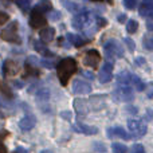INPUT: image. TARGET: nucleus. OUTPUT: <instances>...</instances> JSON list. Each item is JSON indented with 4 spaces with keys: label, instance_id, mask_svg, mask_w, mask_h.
<instances>
[{
    "label": "nucleus",
    "instance_id": "21",
    "mask_svg": "<svg viewBox=\"0 0 153 153\" xmlns=\"http://www.w3.org/2000/svg\"><path fill=\"white\" fill-rule=\"evenodd\" d=\"M111 149H113L114 153H126L128 152L126 145H124V144H121V143H114L113 145H111Z\"/></svg>",
    "mask_w": 153,
    "mask_h": 153
},
{
    "label": "nucleus",
    "instance_id": "14",
    "mask_svg": "<svg viewBox=\"0 0 153 153\" xmlns=\"http://www.w3.org/2000/svg\"><path fill=\"white\" fill-rule=\"evenodd\" d=\"M66 39H67V42H69L70 45L75 46V47H81V46L86 45L87 42H90V40H85L82 36H79V35H75V34H71V32L66 34Z\"/></svg>",
    "mask_w": 153,
    "mask_h": 153
},
{
    "label": "nucleus",
    "instance_id": "4",
    "mask_svg": "<svg viewBox=\"0 0 153 153\" xmlns=\"http://www.w3.org/2000/svg\"><path fill=\"white\" fill-rule=\"evenodd\" d=\"M46 23H47V19H46L45 13L35 7L30 15V26L32 28H40V27H45Z\"/></svg>",
    "mask_w": 153,
    "mask_h": 153
},
{
    "label": "nucleus",
    "instance_id": "40",
    "mask_svg": "<svg viewBox=\"0 0 153 153\" xmlns=\"http://www.w3.org/2000/svg\"><path fill=\"white\" fill-rule=\"evenodd\" d=\"M148 31H152V22H151V19L148 20Z\"/></svg>",
    "mask_w": 153,
    "mask_h": 153
},
{
    "label": "nucleus",
    "instance_id": "36",
    "mask_svg": "<svg viewBox=\"0 0 153 153\" xmlns=\"http://www.w3.org/2000/svg\"><path fill=\"white\" fill-rule=\"evenodd\" d=\"M117 20H118L120 23H125V20H126V15H125V13H121V15H118Z\"/></svg>",
    "mask_w": 153,
    "mask_h": 153
},
{
    "label": "nucleus",
    "instance_id": "37",
    "mask_svg": "<svg viewBox=\"0 0 153 153\" xmlns=\"http://www.w3.org/2000/svg\"><path fill=\"white\" fill-rule=\"evenodd\" d=\"M62 117H63V118H67V120H70L71 118V113H70V111H62Z\"/></svg>",
    "mask_w": 153,
    "mask_h": 153
},
{
    "label": "nucleus",
    "instance_id": "20",
    "mask_svg": "<svg viewBox=\"0 0 153 153\" xmlns=\"http://www.w3.org/2000/svg\"><path fill=\"white\" fill-rule=\"evenodd\" d=\"M137 30H138V23L136 20H133V19H130L126 23V31L129 32V34H134Z\"/></svg>",
    "mask_w": 153,
    "mask_h": 153
},
{
    "label": "nucleus",
    "instance_id": "41",
    "mask_svg": "<svg viewBox=\"0 0 153 153\" xmlns=\"http://www.w3.org/2000/svg\"><path fill=\"white\" fill-rule=\"evenodd\" d=\"M0 153H5V149L4 148H0Z\"/></svg>",
    "mask_w": 153,
    "mask_h": 153
},
{
    "label": "nucleus",
    "instance_id": "23",
    "mask_svg": "<svg viewBox=\"0 0 153 153\" xmlns=\"http://www.w3.org/2000/svg\"><path fill=\"white\" fill-rule=\"evenodd\" d=\"M38 10H40L43 12V11H51V8H53V4H51L48 0H42V1L39 3V4L36 5Z\"/></svg>",
    "mask_w": 153,
    "mask_h": 153
},
{
    "label": "nucleus",
    "instance_id": "1",
    "mask_svg": "<svg viewBox=\"0 0 153 153\" xmlns=\"http://www.w3.org/2000/svg\"><path fill=\"white\" fill-rule=\"evenodd\" d=\"M76 69H78L76 62L73 58H65L59 62L56 66V73H58V78L62 86H66L71 75L76 71Z\"/></svg>",
    "mask_w": 153,
    "mask_h": 153
},
{
    "label": "nucleus",
    "instance_id": "10",
    "mask_svg": "<svg viewBox=\"0 0 153 153\" xmlns=\"http://www.w3.org/2000/svg\"><path fill=\"white\" fill-rule=\"evenodd\" d=\"M108 137H110V138L118 137V138H124V140H130V137H132V136H130L129 133L124 129V128L114 126V128H109V129H108Z\"/></svg>",
    "mask_w": 153,
    "mask_h": 153
},
{
    "label": "nucleus",
    "instance_id": "31",
    "mask_svg": "<svg viewBox=\"0 0 153 153\" xmlns=\"http://www.w3.org/2000/svg\"><path fill=\"white\" fill-rule=\"evenodd\" d=\"M61 18H62V13L59 12V11H51V13H50V19H51V20L56 22V20H59Z\"/></svg>",
    "mask_w": 153,
    "mask_h": 153
},
{
    "label": "nucleus",
    "instance_id": "35",
    "mask_svg": "<svg viewBox=\"0 0 153 153\" xmlns=\"http://www.w3.org/2000/svg\"><path fill=\"white\" fill-rule=\"evenodd\" d=\"M105 24H106V22L103 20V18H97V27L101 28V27H103Z\"/></svg>",
    "mask_w": 153,
    "mask_h": 153
},
{
    "label": "nucleus",
    "instance_id": "27",
    "mask_svg": "<svg viewBox=\"0 0 153 153\" xmlns=\"http://www.w3.org/2000/svg\"><path fill=\"white\" fill-rule=\"evenodd\" d=\"M34 48L36 51H39V53H43V51L46 50L45 45H43V42H40V40H34Z\"/></svg>",
    "mask_w": 153,
    "mask_h": 153
},
{
    "label": "nucleus",
    "instance_id": "30",
    "mask_svg": "<svg viewBox=\"0 0 153 153\" xmlns=\"http://www.w3.org/2000/svg\"><path fill=\"white\" fill-rule=\"evenodd\" d=\"M144 46H145L148 50H152L153 46H152V38L149 36V35H145L144 36Z\"/></svg>",
    "mask_w": 153,
    "mask_h": 153
},
{
    "label": "nucleus",
    "instance_id": "33",
    "mask_svg": "<svg viewBox=\"0 0 153 153\" xmlns=\"http://www.w3.org/2000/svg\"><path fill=\"white\" fill-rule=\"evenodd\" d=\"M133 152L134 153H145V149H144V146L141 145V144H136V145L133 146Z\"/></svg>",
    "mask_w": 153,
    "mask_h": 153
},
{
    "label": "nucleus",
    "instance_id": "19",
    "mask_svg": "<svg viewBox=\"0 0 153 153\" xmlns=\"http://www.w3.org/2000/svg\"><path fill=\"white\" fill-rule=\"evenodd\" d=\"M35 97L39 101H47L50 98V90L46 89V87H40L39 90L35 91Z\"/></svg>",
    "mask_w": 153,
    "mask_h": 153
},
{
    "label": "nucleus",
    "instance_id": "24",
    "mask_svg": "<svg viewBox=\"0 0 153 153\" xmlns=\"http://www.w3.org/2000/svg\"><path fill=\"white\" fill-rule=\"evenodd\" d=\"M65 5H66V7L69 8L70 12H74L75 15H76L78 12H81V11H82V10H81V7H79L78 4H75V3H71V1H65Z\"/></svg>",
    "mask_w": 153,
    "mask_h": 153
},
{
    "label": "nucleus",
    "instance_id": "32",
    "mask_svg": "<svg viewBox=\"0 0 153 153\" xmlns=\"http://www.w3.org/2000/svg\"><path fill=\"white\" fill-rule=\"evenodd\" d=\"M8 19H10V16H8V13L3 12V11H0V26L4 23H7Z\"/></svg>",
    "mask_w": 153,
    "mask_h": 153
},
{
    "label": "nucleus",
    "instance_id": "34",
    "mask_svg": "<svg viewBox=\"0 0 153 153\" xmlns=\"http://www.w3.org/2000/svg\"><path fill=\"white\" fill-rule=\"evenodd\" d=\"M136 65H137V66H144V65H145V59L141 58V56L136 58Z\"/></svg>",
    "mask_w": 153,
    "mask_h": 153
},
{
    "label": "nucleus",
    "instance_id": "17",
    "mask_svg": "<svg viewBox=\"0 0 153 153\" xmlns=\"http://www.w3.org/2000/svg\"><path fill=\"white\" fill-rule=\"evenodd\" d=\"M74 129L78 130V132H81V133H83V134H97L98 133V129L95 126L85 125V124H81V122L76 124V126H74Z\"/></svg>",
    "mask_w": 153,
    "mask_h": 153
},
{
    "label": "nucleus",
    "instance_id": "38",
    "mask_svg": "<svg viewBox=\"0 0 153 153\" xmlns=\"http://www.w3.org/2000/svg\"><path fill=\"white\" fill-rule=\"evenodd\" d=\"M15 153H30L27 149H24V148H22V146H19V148H16L15 149Z\"/></svg>",
    "mask_w": 153,
    "mask_h": 153
},
{
    "label": "nucleus",
    "instance_id": "39",
    "mask_svg": "<svg viewBox=\"0 0 153 153\" xmlns=\"http://www.w3.org/2000/svg\"><path fill=\"white\" fill-rule=\"evenodd\" d=\"M82 74H83L85 76H87V78L93 79V75H91V74H90V73H85V71H82Z\"/></svg>",
    "mask_w": 153,
    "mask_h": 153
},
{
    "label": "nucleus",
    "instance_id": "12",
    "mask_svg": "<svg viewBox=\"0 0 153 153\" xmlns=\"http://www.w3.org/2000/svg\"><path fill=\"white\" fill-rule=\"evenodd\" d=\"M138 13L143 18H151L153 13V0H143V3L140 4Z\"/></svg>",
    "mask_w": 153,
    "mask_h": 153
},
{
    "label": "nucleus",
    "instance_id": "13",
    "mask_svg": "<svg viewBox=\"0 0 153 153\" xmlns=\"http://www.w3.org/2000/svg\"><path fill=\"white\" fill-rule=\"evenodd\" d=\"M40 36V42L43 43H50L54 40V36H55V30L53 27H45L43 30H40L39 32Z\"/></svg>",
    "mask_w": 153,
    "mask_h": 153
},
{
    "label": "nucleus",
    "instance_id": "26",
    "mask_svg": "<svg viewBox=\"0 0 153 153\" xmlns=\"http://www.w3.org/2000/svg\"><path fill=\"white\" fill-rule=\"evenodd\" d=\"M27 63H28L30 66L35 67L39 65V58H36V56H34V55H30L28 58H27Z\"/></svg>",
    "mask_w": 153,
    "mask_h": 153
},
{
    "label": "nucleus",
    "instance_id": "11",
    "mask_svg": "<svg viewBox=\"0 0 153 153\" xmlns=\"http://www.w3.org/2000/svg\"><path fill=\"white\" fill-rule=\"evenodd\" d=\"M35 124H36V118L32 114H27L19 121V128L22 130H24V132H28L35 126Z\"/></svg>",
    "mask_w": 153,
    "mask_h": 153
},
{
    "label": "nucleus",
    "instance_id": "9",
    "mask_svg": "<svg viewBox=\"0 0 153 153\" xmlns=\"http://www.w3.org/2000/svg\"><path fill=\"white\" fill-rule=\"evenodd\" d=\"M73 93L74 94H90L91 93V85L86 81H76L73 83Z\"/></svg>",
    "mask_w": 153,
    "mask_h": 153
},
{
    "label": "nucleus",
    "instance_id": "22",
    "mask_svg": "<svg viewBox=\"0 0 153 153\" xmlns=\"http://www.w3.org/2000/svg\"><path fill=\"white\" fill-rule=\"evenodd\" d=\"M31 1L32 0H16V4L19 5V8H20L22 11L27 12V11L30 10V7H31Z\"/></svg>",
    "mask_w": 153,
    "mask_h": 153
},
{
    "label": "nucleus",
    "instance_id": "25",
    "mask_svg": "<svg viewBox=\"0 0 153 153\" xmlns=\"http://www.w3.org/2000/svg\"><path fill=\"white\" fill-rule=\"evenodd\" d=\"M124 5L128 10H134L137 5V0H124Z\"/></svg>",
    "mask_w": 153,
    "mask_h": 153
},
{
    "label": "nucleus",
    "instance_id": "15",
    "mask_svg": "<svg viewBox=\"0 0 153 153\" xmlns=\"http://www.w3.org/2000/svg\"><path fill=\"white\" fill-rule=\"evenodd\" d=\"M19 71V66L12 61H5L3 65V73L4 75H15Z\"/></svg>",
    "mask_w": 153,
    "mask_h": 153
},
{
    "label": "nucleus",
    "instance_id": "2",
    "mask_svg": "<svg viewBox=\"0 0 153 153\" xmlns=\"http://www.w3.org/2000/svg\"><path fill=\"white\" fill-rule=\"evenodd\" d=\"M103 51H105L106 62H109V63H113L116 58H122L124 56V48L114 39H110L108 43H105Z\"/></svg>",
    "mask_w": 153,
    "mask_h": 153
},
{
    "label": "nucleus",
    "instance_id": "6",
    "mask_svg": "<svg viewBox=\"0 0 153 153\" xmlns=\"http://www.w3.org/2000/svg\"><path fill=\"white\" fill-rule=\"evenodd\" d=\"M113 97L118 101H124V102H130L133 101L134 95H133V90L130 86H120L117 90H114Z\"/></svg>",
    "mask_w": 153,
    "mask_h": 153
},
{
    "label": "nucleus",
    "instance_id": "3",
    "mask_svg": "<svg viewBox=\"0 0 153 153\" xmlns=\"http://www.w3.org/2000/svg\"><path fill=\"white\" fill-rule=\"evenodd\" d=\"M0 36H1V39L5 40V42L20 43V36H19V34H18V23H16V22L10 23L5 28L1 30Z\"/></svg>",
    "mask_w": 153,
    "mask_h": 153
},
{
    "label": "nucleus",
    "instance_id": "18",
    "mask_svg": "<svg viewBox=\"0 0 153 153\" xmlns=\"http://www.w3.org/2000/svg\"><path fill=\"white\" fill-rule=\"evenodd\" d=\"M74 106L78 111L79 116H85V114L89 111V106H87V100H75L74 101Z\"/></svg>",
    "mask_w": 153,
    "mask_h": 153
},
{
    "label": "nucleus",
    "instance_id": "8",
    "mask_svg": "<svg viewBox=\"0 0 153 153\" xmlns=\"http://www.w3.org/2000/svg\"><path fill=\"white\" fill-rule=\"evenodd\" d=\"M111 75H113V63L105 62L98 73V79L101 83H108V82H110Z\"/></svg>",
    "mask_w": 153,
    "mask_h": 153
},
{
    "label": "nucleus",
    "instance_id": "7",
    "mask_svg": "<svg viewBox=\"0 0 153 153\" xmlns=\"http://www.w3.org/2000/svg\"><path fill=\"white\" fill-rule=\"evenodd\" d=\"M100 61H101V56L97 50H89V51H86L83 55L85 66H89V67H91V69H97L98 65H100Z\"/></svg>",
    "mask_w": 153,
    "mask_h": 153
},
{
    "label": "nucleus",
    "instance_id": "5",
    "mask_svg": "<svg viewBox=\"0 0 153 153\" xmlns=\"http://www.w3.org/2000/svg\"><path fill=\"white\" fill-rule=\"evenodd\" d=\"M128 126H129V130L132 132V136H134V137H141V136L146 134V132H148L146 125L140 120H129Z\"/></svg>",
    "mask_w": 153,
    "mask_h": 153
},
{
    "label": "nucleus",
    "instance_id": "42",
    "mask_svg": "<svg viewBox=\"0 0 153 153\" xmlns=\"http://www.w3.org/2000/svg\"><path fill=\"white\" fill-rule=\"evenodd\" d=\"M40 153H53V152H51V151H42Z\"/></svg>",
    "mask_w": 153,
    "mask_h": 153
},
{
    "label": "nucleus",
    "instance_id": "43",
    "mask_svg": "<svg viewBox=\"0 0 153 153\" xmlns=\"http://www.w3.org/2000/svg\"><path fill=\"white\" fill-rule=\"evenodd\" d=\"M95 1H98V0H95ZM100 1H101V0H100Z\"/></svg>",
    "mask_w": 153,
    "mask_h": 153
},
{
    "label": "nucleus",
    "instance_id": "29",
    "mask_svg": "<svg viewBox=\"0 0 153 153\" xmlns=\"http://www.w3.org/2000/svg\"><path fill=\"white\" fill-rule=\"evenodd\" d=\"M124 43L125 45L128 46V48H129L130 51H134V48H136V45H134V42H133L132 39H130V38H124Z\"/></svg>",
    "mask_w": 153,
    "mask_h": 153
},
{
    "label": "nucleus",
    "instance_id": "16",
    "mask_svg": "<svg viewBox=\"0 0 153 153\" xmlns=\"http://www.w3.org/2000/svg\"><path fill=\"white\" fill-rule=\"evenodd\" d=\"M128 81H129V86L132 85V86L136 87V90H138V91H143L144 89H145V85H144V82L141 81L140 78H138L136 74H132V73H129V75H128Z\"/></svg>",
    "mask_w": 153,
    "mask_h": 153
},
{
    "label": "nucleus",
    "instance_id": "28",
    "mask_svg": "<svg viewBox=\"0 0 153 153\" xmlns=\"http://www.w3.org/2000/svg\"><path fill=\"white\" fill-rule=\"evenodd\" d=\"M39 65L46 67V69H53L54 67V63L51 61H48V59H39Z\"/></svg>",
    "mask_w": 153,
    "mask_h": 153
}]
</instances>
